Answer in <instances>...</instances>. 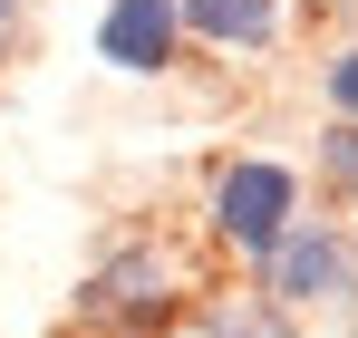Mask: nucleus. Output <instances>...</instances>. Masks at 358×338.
<instances>
[{"instance_id": "f257e3e1", "label": "nucleus", "mask_w": 358, "mask_h": 338, "mask_svg": "<svg viewBox=\"0 0 358 338\" xmlns=\"http://www.w3.org/2000/svg\"><path fill=\"white\" fill-rule=\"evenodd\" d=\"M291 213H300V184H291V165H223V184H213V232L233 242V251H271L281 232H291Z\"/></svg>"}, {"instance_id": "6e6552de", "label": "nucleus", "mask_w": 358, "mask_h": 338, "mask_svg": "<svg viewBox=\"0 0 358 338\" xmlns=\"http://www.w3.org/2000/svg\"><path fill=\"white\" fill-rule=\"evenodd\" d=\"M10 20H20V0H0V39H10Z\"/></svg>"}, {"instance_id": "20e7f679", "label": "nucleus", "mask_w": 358, "mask_h": 338, "mask_svg": "<svg viewBox=\"0 0 358 338\" xmlns=\"http://www.w3.org/2000/svg\"><path fill=\"white\" fill-rule=\"evenodd\" d=\"M175 0H107V29H97V49L107 68H136V78H155L165 58H175Z\"/></svg>"}, {"instance_id": "7ed1b4c3", "label": "nucleus", "mask_w": 358, "mask_h": 338, "mask_svg": "<svg viewBox=\"0 0 358 338\" xmlns=\"http://www.w3.org/2000/svg\"><path fill=\"white\" fill-rule=\"evenodd\" d=\"M262 261H271V300H291V309L349 290V242H339V232H300V223H291Z\"/></svg>"}, {"instance_id": "0eeeda50", "label": "nucleus", "mask_w": 358, "mask_h": 338, "mask_svg": "<svg viewBox=\"0 0 358 338\" xmlns=\"http://www.w3.org/2000/svg\"><path fill=\"white\" fill-rule=\"evenodd\" d=\"M329 97L358 116V49H339V58H329Z\"/></svg>"}, {"instance_id": "423d86ee", "label": "nucleus", "mask_w": 358, "mask_h": 338, "mask_svg": "<svg viewBox=\"0 0 358 338\" xmlns=\"http://www.w3.org/2000/svg\"><path fill=\"white\" fill-rule=\"evenodd\" d=\"M320 155H329V174H339V184H349V193H358V126H339V135H329Z\"/></svg>"}, {"instance_id": "f03ea898", "label": "nucleus", "mask_w": 358, "mask_h": 338, "mask_svg": "<svg viewBox=\"0 0 358 338\" xmlns=\"http://www.w3.org/2000/svg\"><path fill=\"white\" fill-rule=\"evenodd\" d=\"M78 309H87V319H97V329H155V319H165V309H175V290H165V261H155V251H126V261H107V271H97V281L78 290Z\"/></svg>"}, {"instance_id": "39448f33", "label": "nucleus", "mask_w": 358, "mask_h": 338, "mask_svg": "<svg viewBox=\"0 0 358 338\" xmlns=\"http://www.w3.org/2000/svg\"><path fill=\"white\" fill-rule=\"evenodd\" d=\"M184 29H203V39H223V49H262L271 29H281V10L271 0H175Z\"/></svg>"}]
</instances>
